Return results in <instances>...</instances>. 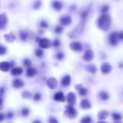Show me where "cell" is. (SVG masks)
I'll return each instance as SVG.
<instances>
[{"label":"cell","mask_w":123,"mask_h":123,"mask_svg":"<svg viewBox=\"0 0 123 123\" xmlns=\"http://www.w3.org/2000/svg\"><path fill=\"white\" fill-rule=\"evenodd\" d=\"M76 90L78 92L80 95L81 96H85L87 94V91L86 88L83 87L82 85L80 84H77L74 86Z\"/></svg>","instance_id":"obj_9"},{"label":"cell","mask_w":123,"mask_h":123,"mask_svg":"<svg viewBox=\"0 0 123 123\" xmlns=\"http://www.w3.org/2000/svg\"><path fill=\"white\" fill-rule=\"evenodd\" d=\"M47 84L50 89L54 90L57 86L58 81L54 77H50L48 79Z\"/></svg>","instance_id":"obj_8"},{"label":"cell","mask_w":123,"mask_h":123,"mask_svg":"<svg viewBox=\"0 0 123 123\" xmlns=\"http://www.w3.org/2000/svg\"><path fill=\"white\" fill-rule=\"evenodd\" d=\"M52 6L55 10L60 11L62 8L63 4L61 1H60L55 0L52 2Z\"/></svg>","instance_id":"obj_23"},{"label":"cell","mask_w":123,"mask_h":123,"mask_svg":"<svg viewBox=\"0 0 123 123\" xmlns=\"http://www.w3.org/2000/svg\"><path fill=\"white\" fill-rule=\"evenodd\" d=\"M37 70L33 67H30L27 69L26 76L28 77H32L34 76L37 74Z\"/></svg>","instance_id":"obj_20"},{"label":"cell","mask_w":123,"mask_h":123,"mask_svg":"<svg viewBox=\"0 0 123 123\" xmlns=\"http://www.w3.org/2000/svg\"><path fill=\"white\" fill-rule=\"evenodd\" d=\"M88 12L86 11H85L83 12L82 13L81 17L83 19H85L86 18V17H87L88 16Z\"/></svg>","instance_id":"obj_44"},{"label":"cell","mask_w":123,"mask_h":123,"mask_svg":"<svg viewBox=\"0 0 123 123\" xmlns=\"http://www.w3.org/2000/svg\"><path fill=\"white\" fill-rule=\"evenodd\" d=\"M24 82L19 79H16L13 80L12 83L13 87L16 89H21L24 86Z\"/></svg>","instance_id":"obj_15"},{"label":"cell","mask_w":123,"mask_h":123,"mask_svg":"<svg viewBox=\"0 0 123 123\" xmlns=\"http://www.w3.org/2000/svg\"><path fill=\"white\" fill-rule=\"evenodd\" d=\"M3 99L2 97L0 96V109H1L3 106Z\"/></svg>","instance_id":"obj_45"},{"label":"cell","mask_w":123,"mask_h":123,"mask_svg":"<svg viewBox=\"0 0 123 123\" xmlns=\"http://www.w3.org/2000/svg\"><path fill=\"white\" fill-rule=\"evenodd\" d=\"M86 71L92 74H95L97 71V66L94 64H89L86 65L85 66Z\"/></svg>","instance_id":"obj_18"},{"label":"cell","mask_w":123,"mask_h":123,"mask_svg":"<svg viewBox=\"0 0 123 123\" xmlns=\"http://www.w3.org/2000/svg\"><path fill=\"white\" fill-rule=\"evenodd\" d=\"M60 22L62 25L67 26L71 23L72 19L69 17L65 16L61 17Z\"/></svg>","instance_id":"obj_21"},{"label":"cell","mask_w":123,"mask_h":123,"mask_svg":"<svg viewBox=\"0 0 123 123\" xmlns=\"http://www.w3.org/2000/svg\"><path fill=\"white\" fill-rule=\"evenodd\" d=\"M110 9V7L107 5H105L102 7L101 9V12L102 13L105 14L107 13Z\"/></svg>","instance_id":"obj_33"},{"label":"cell","mask_w":123,"mask_h":123,"mask_svg":"<svg viewBox=\"0 0 123 123\" xmlns=\"http://www.w3.org/2000/svg\"><path fill=\"white\" fill-rule=\"evenodd\" d=\"M42 95L39 92H37L34 96V99L35 101H39L41 100Z\"/></svg>","instance_id":"obj_34"},{"label":"cell","mask_w":123,"mask_h":123,"mask_svg":"<svg viewBox=\"0 0 123 123\" xmlns=\"http://www.w3.org/2000/svg\"><path fill=\"white\" fill-rule=\"evenodd\" d=\"M6 118L8 119H11L14 116V114L12 112H9L7 113L6 115Z\"/></svg>","instance_id":"obj_41"},{"label":"cell","mask_w":123,"mask_h":123,"mask_svg":"<svg viewBox=\"0 0 123 123\" xmlns=\"http://www.w3.org/2000/svg\"><path fill=\"white\" fill-rule=\"evenodd\" d=\"M112 117L113 120L116 121L121 120L122 118L121 115L117 113H113L112 114Z\"/></svg>","instance_id":"obj_27"},{"label":"cell","mask_w":123,"mask_h":123,"mask_svg":"<svg viewBox=\"0 0 123 123\" xmlns=\"http://www.w3.org/2000/svg\"><path fill=\"white\" fill-rule=\"evenodd\" d=\"M4 37L6 41L8 42H13L16 39V36L12 32H11L9 34H5Z\"/></svg>","instance_id":"obj_22"},{"label":"cell","mask_w":123,"mask_h":123,"mask_svg":"<svg viewBox=\"0 0 123 123\" xmlns=\"http://www.w3.org/2000/svg\"><path fill=\"white\" fill-rule=\"evenodd\" d=\"M60 45V42L58 39H55L53 41L52 43V45L54 47H58Z\"/></svg>","instance_id":"obj_37"},{"label":"cell","mask_w":123,"mask_h":123,"mask_svg":"<svg viewBox=\"0 0 123 123\" xmlns=\"http://www.w3.org/2000/svg\"><path fill=\"white\" fill-rule=\"evenodd\" d=\"M92 118L90 116H86L82 118L81 120V123H92Z\"/></svg>","instance_id":"obj_29"},{"label":"cell","mask_w":123,"mask_h":123,"mask_svg":"<svg viewBox=\"0 0 123 123\" xmlns=\"http://www.w3.org/2000/svg\"><path fill=\"white\" fill-rule=\"evenodd\" d=\"M54 100L56 102H64L65 100V97L63 93L61 92L55 94L53 97Z\"/></svg>","instance_id":"obj_14"},{"label":"cell","mask_w":123,"mask_h":123,"mask_svg":"<svg viewBox=\"0 0 123 123\" xmlns=\"http://www.w3.org/2000/svg\"><path fill=\"white\" fill-rule=\"evenodd\" d=\"M10 68V64L7 61H3L0 63V70L3 72H7Z\"/></svg>","instance_id":"obj_16"},{"label":"cell","mask_w":123,"mask_h":123,"mask_svg":"<svg viewBox=\"0 0 123 123\" xmlns=\"http://www.w3.org/2000/svg\"><path fill=\"white\" fill-rule=\"evenodd\" d=\"M66 99L68 105L74 106L76 102V97L75 93L72 92L68 93L67 95Z\"/></svg>","instance_id":"obj_4"},{"label":"cell","mask_w":123,"mask_h":123,"mask_svg":"<svg viewBox=\"0 0 123 123\" xmlns=\"http://www.w3.org/2000/svg\"><path fill=\"white\" fill-rule=\"evenodd\" d=\"M7 50L5 46L0 45V55H4L7 52Z\"/></svg>","instance_id":"obj_32"},{"label":"cell","mask_w":123,"mask_h":123,"mask_svg":"<svg viewBox=\"0 0 123 123\" xmlns=\"http://www.w3.org/2000/svg\"><path fill=\"white\" fill-rule=\"evenodd\" d=\"M34 123H41V122H40V121H39L37 120L35 121H34Z\"/></svg>","instance_id":"obj_48"},{"label":"cell","mask_w":123,"mask_h":123,"mask_svg":"<svg viewBox=\"0 0 123 123\" xmlns=\"http://www.w3.org/2000/svg\"><path fill=\"white\" fill-rule=\"evenodd\" d=\"M8 19L5 13L0 14V29H4L6 27Z\"/></svg>","instance_id":"obj_11"},{"label":"cell","mask_w":123,"mask_h":123,"mask_svg":"<svg viewBox=\"0 0 123 123\" xmlns=\"http://www.w3.org/2000/svg\"><path fill=\"white\" fill-rule=\"evenodd\" d=\"M64 57V54L62 52H59L56 55V58L58 60H62Z\"/></svg>","instance_id":"obj_35"},{"label":"cell","mask_w":123,"mask_h":123,"mask_svg":"<svg viewBox=\"0 0 123 123\" xmlns=\"http://www.w3.org/2000/svg\"><path fill=\"white\" fill-rule=\"evenodd\" d=\"M19 36L22 40L25 41L27 39L29 36V34L28 32L25 31H21L19 32Z\"/></svg>","instance_id":"obj_25"},{"label":"cell","mask_w":123,"mask_h":123,"mask_svg":"<svg viewBox=\"0 0 123 123\" xmlns=\"http://www.w3.org/2000/svg\"><path fill=\"white\" fill-rule=\"evenodd\" d=\"M39 42L40 47L43 49H48L52 45V42L48 38H43L40 39Z\"/></svg>","instance_id":"obj_3"},{"label":"cell","mask_w":123,"mask_h":123,"mask_svg":"<svg viewBox=\"0 0 123 123\" xmlns=\"http://www.w3.org/2000/svg\"><path fill=\"white\" fill-rule=\"evenodd\" d=\"M23 63L25 66L27 68L31 67L32 65L31 61L30 59L28 58L24 59L23 61Z\"/></svg>","instance_id":"obj_28"},{"label":"cell","mask_w":123,"mask_h":123,"mask_svg":"<svg viewBox=\"0 0 123 123\" xmlns=\"http://www.w3.org/2000/svg\"><path fill=\"white\" fill-rule=\"evenodd\" d=\"M66 110L64 111L65 115L70 120H73L77 117L78 112L73 106L67 105L65 107Z\"/></svg>","instance_id":"obj_2"},{"label":"cell","mask_w":123,"mask_h":123,"mask_svg":"<svg viewBox=\"0 0 123 123\" xmlns=\"http://www.w3.org/2000/svg\"><path fill=\"white\" fill-rule=\"evenodd\" d=\"M9 64H10V68H12V67H13V66H14V61H11Z\"/></svg>","instance_id":"obj_46"},{"label":"cell","mask_w":123,"mask_h":123,"mask_svg":"<svg viewBox=\"0 0 123 123\" xmlns=\"http://www.w3.org/2000/svg\"><path fill=\"white\" fill-rule=\"evenodd\" d=\"M100 98L103 101H106L109 98V95L108 93L106 92L102 91L100 92L99 94Z\"/></svg>","instance_id":"obj_24"},{"label":"cell","mask_w":123,"mask_h":123,"mask_svg":"<svg viewBox=\"0 0 123 123\" xmlns=\"http://www.w3.org/2000/svg\"><path fill=\"white\" fill-rule=\"evenodd\" d=\"M109 42L111 45L116 46L117 45L118 40V32H114L110 35L109 37Z\"/></svg>","instance_id":"obj_6"},{"label":"cell","mask_w":123,"mask_h":123,"mask_svg":"<svg viewBox=\"0 0 123 123\" xmlns=\"http://www.w3.org/2000/svg\"><path fill=\"white\" fill-rule=\"evenodd\" d=\"M6 90L3 87H0V96L2 97L5 94Z\"/></svg>","instance_id":"obj_43"},{"label":"cell","mask_w":123,"mask_h":123,"mask_svg":"<svg viewBox=\"0 0 123 123\" xmlns=\"http://www.w3.org/2000/svg\"><path fill=\"white\" fill-rule=\"evenodd\" d=\"M119 67L120 68H123V64H121L120 65H119Z\"/></svg>","instance_id":"obj_47"},{"label":"cell","mask_w":123,"mask_h":123,"mask_svg":"<svg viewBox=\"0 0 123 123\" xmlns=\"http://www.w3.org/2000/svg\"><path fill=\"white\" fill-rule=\"evenodd\" d=\"M111 23L110 16L107 14H103L98 19V26L100 29L104 31H107L110 29Z\"/></svg>","instance_id":"obj_1"},{"label":"cell","mask_w":123,"mask_h":123,"mask_svg":"<svg viewBox=\"0 0 123 123\" xmlns=\"http://www.w3.org/2000/svg\"><path fill=\"white\" fill-rule=\"evenodd\" d=\"M49 123H58V122L57 119L53 117H50L49 118Z\"/></svg>","instance_id":"obj_40"},{"label":"cell","mask_w":123,"mask_h":123,"mask_svg":"<svg viewBox=\"0 0 123 123\" xmlns=\"http://www.w3.org/2000/svg\"><path fill=\"white\" fill-rule=\"evenodd\" d=\"M101 71L102 73L104 74L109 73L112 70V66L110 64L108 63H105L101 66Z\"/></svg>","instance_id":"obj_12"},{"label":"cell","mask_w":123,"mask_h":123,"mask_svg":"<svg viewBox=\"0 0 123 123\" xmlns=\"http://www.w3.org/2000/svg\"><path fill=\"white\" fill-rule=\"evenodd\" d=\"M40 26L43 28H46L48 27V25L45 21H42L40 23Z\"/></svg>","instance_id":"obj_39"},{"label":"cell","mask_w":123,"mask_h":123,"mask_svg":"<svg viewBox=\"0 0 123 123\" xmlns=\"http://www.w3.org/2000/svg\"><path fill=\"white\" fill-rule=\"evenodd\" d=\"M23 73V70L20 67H15L13 68L11 70V75L13 76H19L21 75Z\"/></svg>","instance_id":"obj_19"},{"label":"cell","mask_w":123,"mask_h":123,"mask_svg":"<svg viewBox=\"0 0 123 123\" xmlns=\"http://www.w3.org/2000/svg\"><path fill=\"white\" fill-rule=\"evenodd\" d=\"M109 116V112L105 110H100L97 114V117L100 120H103L107 119Z\"/></svg>","instance_id":"obj_13"},{"label":"cell","mask_w":123,"mask_h":123,"mask_svg":"<svg viewBox=\"0 0 123 123\" xmlns=\"http://www.w3.org/2000/svg\"><path fill=\"white\" fill-rule=\"evenodd\" d=\"M42 5V1L40 0L37 1L34 4V7L35 9L39 8Z\"/></svg>","instance_id":"obj_36"},{"label":"cell","mask_w":123,"mask_h":123,"mask_svg":"<svg viewBox=\"0 0 123 123\" xmlns=\"http://www.w3.org/2000/svg\"><path fill=\"white\" fill-rule=\"evenodd\" d=\"M71 77L69 75H67L63 77L61 80V84L63 86L67 87L70 85Z\"/></svg>","instance_id":"obj_17"},{"label":"cell","mask_w":123,"mask_h":123,"mask_svg":"<svg viewBox=\"0 0 123 123\" xmlns=\"http://www.w3.org/2000/svg\"><path fill=\"white\" fill-rule=\"evenodd\" d=\"M118 38L119 40H123V31L118 33Z\"/></svg>","instance_id":"obj_42"},{"label":"cell","mask_w":123,"mask_h":123,"mask_svg":"<svg viewBox=\"0 0 123 123\" xmlns=\"http://www.w3.org/2000/svg\"><path fill=\"white\" fill-rule=\"evenodd\" d=\"M94 54L93 51L90 49L86 50L83 56V59L87 62H90L94 58Z\"/></svg>","instance_id":"obj_5"},{"label":"cell","mask_w":123,"mask_h":123,"mask_svg":"<svg viewBox=\"0 0 123 123\" xmlns=\"http://www.w3.org/2000/svg\"><path fill=\"white\" fill-rule=\"evenodd\" d=\"M35 54L37 57L38 58H41L44 55V51L41 49H37L35 51Z\"/></svg>","instance_id":"obj_31"},{"label":"cell","mask_w":123,"mask_h":123,"mask_svg":"<svg viewBox=\"0 0 123 123\" xmlns=\"http://www.w3.org/2000/svg\"><path fill=\"white\" fill-rule=\"evenodd\" d=\"M21 96L24 99H27L31 98V92L29 91H24L22 93Z\"/></svg>","instance_id":"obj_26"},{"label":"cell","mask_w":123,"mask_h":123,"mask_svg":"<svg viewBox=\"0 0 123 123\" xmlns=\"http://www.w3.org/2000/svg\"><path fill=\"white\" fill-rule=\"evenodd\" d=\"M69 47L72 51L75 52H81L83 49L82 45L80 43L77 42L71 43L69 45Z\"/></svg>","instance_id":"obj_7"},{"label":"cell","mask_w":123,"mask_h":123,"mask_svg":"<svg viewBox=\"0 0 123 123\" xmlns=\"http://www.w3.org/2000/svg\"><path fill=\"white\" fill-rule=\"evenodd\" d=\"M80 106L81 109L84 110H86L91 109L92 104L88 100L84 99L81 101Z\"/></svg>","instance_id":"obj_10"},{"label":"cell","mask_w":123,"mask_h":123,"mask_svg":"<svg viewBox=\"0 0 123 123\" xmlns=\"http://www.w3.org/2000/svg\"><path fill=\"white\" fill-rule=\"evenodd\" d=\"M63 28L61 26H57L55 29V32L57 33H60L62 32Z\"/></svg>","instance_id":"obj_38"},{"label":"cell","mask_w":123,"mask_h":123,"mask_svg":"<svg viewBox=\"0 0 123 123\" xmlns=\"http://www.w3.org/2000/svg\"><path fill=\"white\" fill-rule=\"evenodd\" d=\"M30 112V111L29 110L28 108H24L22 110L21 113V115L22 116L26 117H27L29 115Z\"/></svg>","instance_id":"obj_30"}]
</instances>
